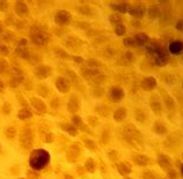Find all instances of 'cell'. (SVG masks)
<instances>
[{"label":"cell","instance_id":"obj_8","mask_svg":"<svg viewBox=\"0 0 183 179\" xmlns=\"http://www.w3.org/2000/svg\"><path fill=\"white\" fill-rule=\"evenodd\" d=\"M113 7H114V9H116V11L119 12V13H125V12L129 11L127 5L124 4V2H121V4H115V5H113Z\"/></svg>","mask_w":183,"mask_h":179},{"label":"cell","instance_id":"obj_10","mask_svg":"<svg viewBox=\"0 0 183 179\" xmlns=\"http://www.w3.org/2000/svg\"><path fill=\"white\" fill-rule=\"evenodd\" d=\"M115 31H116V34H117V35L122 36V35H124V34H125L127 29H125V27L123 26V24H118V26L116 27Z\"/></svg>","mask_w":183,"mask_h":179},{"label":"cell","instance_id":"obj_6","mask_svg":"<svg viewBox=\"0 0 183 179\" xmlns=\"http://www.w3.org/2000/svg\"><path fill=\"white\" fill-rule=\"evenodd\" d=\"M129 12H130V14L133 15V16L141 18L145 13V9L143 8V7H140V6H135V7H132V8L129 9Z\"/></svg>","mask_w":183,"mask_h":179},{"label":"cell","instance_id":"obj_9","mask_svg":"<svg viewBox=\"0 0 183 179\" xmlns=\"http://www.w3.org/2000/svg\"><path fill=\"white\" fill-rule=\"evenodd\" d=\"M159 14H160V11H159V8H158L157 6L150 7V9H148V15L151 18H157V16H159Z\"/></svg>","mask_w":183,"mask_h":179},{"label":"cell","instance_id":"obj_12","mask_svg":"<svg viewBox=\"0 0 183 179\" xmlns=\"http://www.w3.org/2000/svg\"><path fill=\"white\" fill-rule=\"evenodd\" d=\"M176 29L177 30H183V20H179L176 22Z\"/></svg>","mask_w":183,"mask_h":179},{"label":"cell","instance_id":"obj_5","mask_svg":"<svg viewBox=\"0 0 183 179\" xmlns=\"http://www.w3.org/2000/svg\"><path fill=\"white\" fill-rule=\"evenodd\" d=\"M133 40H135V45H143V44L147 43L148 37H147V35H145L143 32H139V34H137V35L135 36Z\"/></svg>","mask_w":183,"mask_h":179},{"label":"cell","instance_id":"obj_11","mask_svg":"<svg viewBox=\"0 0 183 179\" xmlns=\"http://www.w3.org/2000/svg\"><path fill=\"white\" fill-rule=\"evenodd\" d=\"M124 45H125V46H133V45H135L133 38H125V40H124Z\"/></svg>","mask_w":183,"mask_h":179},{"label":"cell","instance_id":"obj_15","mask_svg":"<svg viewBox=\"0 0 183 179\" xmlns=\"http://www.w3.org/2000/svg\"><path fill=\"white\" fill-rule=\"evenodd\" d=\"M182 86H183V84H182Z\"/></svg>","mask_w":183,"mask_h":179},{"label":"cell","instance_id":"obj_1","mask_svg":"<svg viewBox=\"0 0 183 179\" xmlns=\"http://www.w3.org/2000/svg\"><path fill=\"white\" fill-rule=\"evenodd\" d=\"M146 53L151 57V60L154 65L162 66L167 62V54L163 51V49L155 44H148L146 46Z\"/></svg>","mask_w":183,"mask_h":179},{"label":"cell","instance_id":"obj_13","mask_svg":"<svg viewBox=\"0 0 183 179\" xmlns=\"http://www.w3.org/2000/svg\"><path fill=\"white\" fill-rule=\"evenodd\" d=\"M111 21L116 22V23H119V22H121V18H119L118 15H113V16H111ZM119 24H121V23H119Z\"/></svg>","mask_w":183,"mask_h":179},{"label":"cell","instance_id":"obj_7","mask_svg":"<svg viewBox=\"0 0 183 179\" xmlns=\"http://www.w3.org/2000/svg\"><path fill=\"white\" fill-rule=\"evenodd\" d=\"M110 96L114 100H119L123 97V90L119 88H114L110 92Z\"/></svg>","mask_w":183,"mask_h":179},{"label":"cell","instance_id":"obj_2","mask_svg":"<svg viewBox=\"0 0 183 179\" xmlns=\"http://www.w3.org/2000/svg\"><path fill=\"white\" fill-rule=\"evenodd\" d=\"M49 161H50V155L47 150H43V149H39V150H36L35 153L31 155L30 157V166L31 169H34L36 171L42 170L44 166L48 165Z\"/></svg>","mask_w":183,"mask_h":179},{"label":"cell","instance_id":"obj_14","mask_svg":"<svg viewBox=\"0 0 183 179\" xmlns=\"http://www.w3.org/2000/svg\"><path fill=\"white\" fill-rule=\"evenodd\" d=\"M182 175H183V165H182Z\"/></svg>","mask_w":183,"mask_h":179},{"label":"cell","instance_id":"obj_3","mask_svg":"<svg viewBox=\"0 0 183 179\" xmlns=\"http://www.w3.org/2000/svg\"><path fill=\"white\" fill-rule=\"evenodd\" d=\"M170 53L173 54H180L181 52H183V42L182 40H174L169 44L168 46Z\"/></svg>","mask_w":183,"mask_h":179},{"label":"cell","instance_id":"obj_4","mask_svg":"<svg viewBox=\"0 0 183 179\" xmlns=\"http://www.w3.org/2000/svg\"><path fill=\"white\" fill-rule=\"evenodd\" d=\"M155 86H157V81L153 79V78H146V79L143 81V83H141V87H143V89H145V90H151V89H153Z\"/></svg>","mask_w":183,"mask_h":179}]
</instances>
